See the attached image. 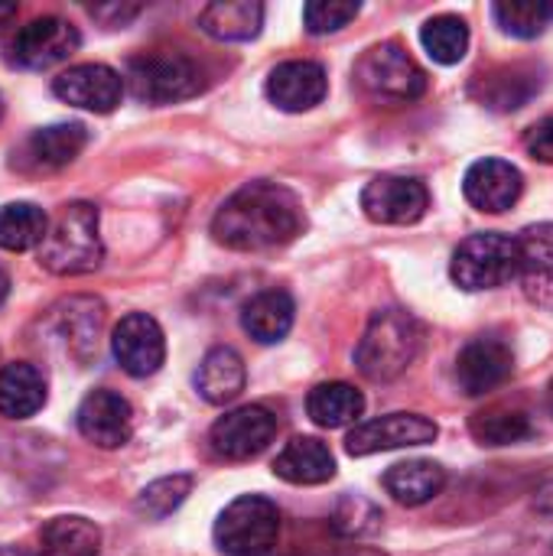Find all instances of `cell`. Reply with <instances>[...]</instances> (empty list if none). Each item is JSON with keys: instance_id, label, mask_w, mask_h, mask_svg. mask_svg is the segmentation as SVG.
I'll list each match as a JSON object with an SVG mask.
<instances>
[{"instance_id": "6da1fadb", "label": "cell", "mask_w": 553, "mask_h": 556, "mask_svg": "<svg viewBox=\"0 0 553 556\" xmlns=\"http://www.w3.org/2000/svg\"><path fill=\"white\" fill-rule=\"evenodd\" d=\"M306 228L303 202L293 189L257 179L231 192L212 218V238L231 251H274Z\"/></svg>"}, {"instance_id": "7a4b0ae2", "label": "cell", "mask_w": 553, "mask_h": 556, "mask_svg": "<svg viewBox=\"0 0 553 556\" xmlns=\"http://www.w3.org/2000/svg\"><path fill=\"white\" fill-rule=\"evenodd\" d=\"M42 270L55 277L95 274L104 261V244L98 231V208L91 202H68L49 222L42 244L36 248Z\"/></svg>"}, {"instance_id": "3957f363", "label": "cell", "mask_w": 553, "mask_h": 556, "mask_svg": "<svg viewBox=\"0 0 553 556\" xmlns=\"http://www.w3.org/2000/svg\"><path fill=\"white\" fill-rule=\"evenodd\" d=\"M424 329L407 309H378L355 349V365L368 381L401 378L420 355Z\"/></svg>"}, {"instance_id": "277c9868", "label": "cell", "mask_w": 553, "mask_h": 556, "mask_svg": "<svg viewBox=\"0 0 553 556\" xmlns=\"http://www.w3.org/2000/svg\"><path fill=\"white\" fill-rule=\"evenodd\" d=\"M124 81L143 104H176L205 88V72L183 52H150L130 59Z\"/></svg>"}, {"instance_id": "5b68a950", "label": "cell", "mask_w": 553, "mask_h": 556, "mask_svg": "<svg viewBox=\"0 0 553 556\" xmlns=\"http://www.w3.org/2000/svg\"><path fill=\"white\" fill-rule=\"evenodd\" d=\"M518 238L502 235V231H482L469 235L456 251L450 264V277L456 287L479 293V290H495L512 280H518Z\"/></svg>"}, {"instance_id": "8992f818", "label": "cell", "mask_w": 553, "mask_h": 556, "mask_svg": "<svg viewBox=\"0 0 553 556\" xmlns=\"http://www.w3.org/2000/svg\"><path fill=\"white\" fill-rule=\"evenodd\" d=\"M355 81L365 94L385 104H411L427 91V72L398 42L372 46L355 62Z\"/></svg>"}, {"instance_id": "52a82bcc", "label": "cell", "mask_w": 553, "mask_h": 556, "mask_svg": "<svg viewBox=\"0 0 553 556\" xmlns=\"http://www.w3.org/2000/svg\"><path fill=\"white\" fill-rule=\"evenodd\" d=\"M280 541V511L264 495L235 498L215 521V547L225 556H267Z\"/></svg>"}, {"instance_id": "ba28073f", "label": "cell", "mask_w": 553, "mask_h": 556, "mask_svg": "<svg viewBox=\"0 0 553 556\" xmlns=\"http://www.w3.org/2000/svg\"><path fill=\"white\" fill-rule=\"evenodd\" d=\"M81 46L78 29L62 16H36L26 26L16 29V36L7 46V62L26 72H42L68 55H75Z\"/></svg>"}, {"instance_id": "9c48e42d", "label": "cell", "mask_w": 553, "mask_h": 556, "mask_svg": "<svg viewBox=\"0 0 553 556\" xmlns=\"http://www.w3.org/2000/svg\"><path fill=\"white\" fill-rule=\"evenodd\" d=\"M274 437H277V417L267 407L248 404V407H238L212 424L209 446L218 459L244 463V459L261 456Z\"/></svg>"}, {"instance_id": "30bf717a", "label": "cell", "mask_w": 553, "mask_h": 556, "mask_svg": "<svg viewBox=\"0 0 553 556\" xmlns=\"http://www.w3.org/2000/svg\"><path fill=\"white\" fill-rule=\"evenodd\" d=\"M440 437V427L424 414H385L365 424H355V430L345 437L349 456H375L391 450H411L427 446Z\"/></svg>"}, {"instance_id": "8fae6325", "label": "cell", "mask_w": 553, "mask_h": 556, "mask_svg": "<svg viewBox=\"0 0 553 556\" xmlns=\"http://www.w3.org/2000/svg\"><path fill=\"white\" fill-rule=\"evenodd\" d=\"M362 208L378 225H414L430 208V192L417 176H375L362 189Z\"/></svg>"}, {"instance_id": "7c38bea8", "label": "cell", "mask_w": 553, "mask_h": 556, "mask_svg": "<svg viewBox=\"0 0 553 556\" xmlns=\"http://www.w3.org/2000/svg\"><path fill=\"white\" fill-rule=\"evenodd\" d=\"M111 352L130 378H150L166 362V339L153 316L130 313L114 326Z\"/></svg>"}, {"instance_id": "4fadbf2b", "label": "cell", "mask_w": 553, "mask_h": 556, "mask_svg": "<svg viewBox=\"0 0 553 556\" xmlns=\"http://www.w3.org/2000/svg\"><path fill=\"white\" fill-rule=\"evenodd\" d=\"M52 94L59 101L72 104V108L95 111V114H111L124 98V78L111 65L85 62V65L65 68L52 81Z\"/></svg>"}, {"instance_id": "5bb4252c", "label": "cell", "mask_w": 553, "mask_h": 556, "mask_svg": "<svg viewBox=\"0 0 553 556\" xmlns=\"http://www.w3.org/2000/svg\"><path fill=\"white\" fill-rule=\"evenodd\" d=\"M515 371L512 349L495 336H479L456 355V384L466 397H486Z\"/></svg>"}, {"instance_id": "9a60e30c", "label": "cell", "mask_w": 553, "mask_h": 556, "mask_svg": "<svg viewBox=\"0 0 553 556\" xmlns=\"http://www.w3.org/2000/svg\"><path fill=\"white\" fill-rule=\"evenodd\" d=\"M78 433L98 450H121L134 437V407L117 391H91L75 414Z\"/></svg>"}, {"instance_id": "2e32d148", "label": "cell", "mask_w": 553, "mask_h": 556, "mask_svg": "<svg viewBox=\"0 0 553 556\" xmlns=\"http://www.w3.org/2000/svg\"><path fill=\"white\" fill-rule=\"evenodd\" d=\"M521 189H525L521 169L512 166L508 160H495V156L473 163L466 169V179H463L466 202L486 215L508 212L521 199Z\"/></svg>"}, {"instance_id": "e0dca14e", "label": "cell", "mask_w": 553, "mask_h": 556, "mask_svg": "<svg viewBox=\"0 0 553 556\" xmlns=\"http://www.w3.org/2000/svg\"><path fill=\"white\" fill-rule=\"evenodd\" d=\"M329 91V78L326 68L319 62L310 59H290L280 62L271 78H267V98L271 104H277L287 114H303L313 111Z\"/></svg>"}, {"instance_id": "ac0fdd59", "label": "cell", "mask_w": 553, "mask_h": 556, "mask_svg": "<svg viewBox=\"0 0 553 556\" xmlns=\"http://www.w3.org/2000/svg\"><path fill=\"white\" fill-rule=\"evenodd\" d=\"M518 280L531 303L553 309V222L531 225L518 235Z\"/></svg>"}, {"instance_id": "d6986e66", "label": "cell", "mask_w": 553, "mask_h": 556, "mask_svg": "<svg viewBox=\"0 0 553 556\" xmlns=\"http://www.w3.org/2000/svg\"><path fill=\"white\" fill-rule=\"evenodd\" d=\"M88 143L85 124H52L39 127L26 137L20 150V166L29 173H55L78 160V153Z\"/></svg>"}, {"instance_id": "ffe728a7", "label": "cell", "mask_w": 553, "mask_h": 556, "mask_svg": "<svg viewBox=\"0 0 553 556\" xmlns=\"http://www.w3.org/2000/svg\"><path fill=\"white\" fill-rule=\"evenodd\" d=\"M274 476L290 485H323L336 476V456L316 437H293L277 453Z\"/></svg>"}, {"instance_id": "44dd1931", "label": "cell", "mask_w": 553, "mask_h": 556, "mask_svg": "<svg viewBox=\"0 0 553 556\" xmlns=\"http://www.w3.org/2000/svg\"><path fill=\"white\" fill-rule=\"evenodd\" d=\"M46 407V378L29 362H10L0 368V417L29 420Z\"/></svg>"}, {"instance_id": "7402d4cb", "label": "cell", "mask_w": 553, "mask_h": 556, "mask_svg": "<svg viewBox=\"0 0 553 556\" xmlns=\"http://www.w3.org/2000/svg\"><path fill=\"white\" fill-rule=\"evenodd\" d=\"M248 384V371H244V358L228 349V345H218L212 352H205L199 371H196V391L209 401V404H231L241 397Z\"/></svg>"}, {"instance_id": "603a6c76", "label": "cell", "mask_w": 553, "mask_h": 556, "mask_svg": "<svg viewBox=\"0 0 553 556\" xmlns=\"http://www.w3.org/2000/svg\"><path fill=\"white\" fill-rule=\"evenodd\" d=\"M293 313H297V306L287 290H264L241 306V326L254 342L274 345L290 332Z\"/></svg>"}, {"instance_id": "cb8c5ba5", "label": "cell", "mask_w": 553, "mask_h": 556, "mask_svg": "<svg viewBox=\"0 0 553 556\" xmlns=\"http://www.w3.org/2000/svg\"><path fill=\"white\" fill-rule=\"evenodd\" d=\"M447 485V469L430 459H407L385 472V489L394 502L407 508H420L433 502Z\"/></svg>"}, {"instance_id": "d4e9b609", "label": "cell", "mask_w": 553, "mask_h": 556, "mask_svg": "<svg viewBox=\"0 0 553 556\" xmlns=\"http://www.w3.org/2000/svg\"><path fill=\"white\" fill-rule=\"evenodd\" d=\"M264 7L257 0H222L209 3L199 13V26L222 42H248L261 33Z\"/></svg>"}, {"instance_id": "484cf974", "label": "cell", "mask_w": 553, "mask_h": 556, "mask_svg": "<svg viewBox=\"0 0 553 556\" xmlns=\"http://www.w3.org/2000/svg\"><path fill=\"white\" fill-rule=\"evenodd\" d=\"M541 88V78L535 68H525V65H502L489 75H479L476 81V98L495 111H518L525 108L535 91Z\"/></svg>"}, {"instance_id": "4316f807", "label": "cell", "mask_w": 553, "mask_h": 556, "mask_svg": "<svg viewBox=\"0 0 553 556\" xmlns=\"http://www.w3.org/2000/svg\"><path fill=\"white\" fill-rule=\"evenodd\" d=\"M104 319L101 300L91 296H72L59 306V339L65 342L68 355L78 362H88V355L98 349V329Z\"/></svg>"}, {"instance_id": "83f0119b", "label": "cell", "mask_w": 553, "mask_h": 556, "mask_svg": "<svg viewBox=\"0 0 553 556\" xmlns=\"http://www.w3.org/2000/svg\"><path fill=\"white\" fill-rule=\"evenodd\" d=\"M306 414L323 430H339L355 424L365 414V394L345 381H326L316 384L306 397Z\"/></svg>"}, {"instance_id": "f1b7e54d", "label": "cell", "mask_w": 553, "mask_h": 556, "mask_svg": "<svg viewBox=\"0 0 553 556\" xmlns=\"http://www.w3.org/2000/svg\"><path fill=\"white\" fill-rule=\"evenodd\" d=\"M101 551V531L95 521L68 515V518H52L39 531V547L36 556H98Z\"/></svg>"}, {"instance_id": "f546056e", "label": "cell", "mask_w": 553, "mask_h": 556, "mask_svg": "<svg viewBox=\"0 0 553 556\" xmlns=\"http://www.w3.org/2000/svg\"><path fill=\"white\" fill-rule=\"evenodd\" d=\"M49 231V215L33 202H7L0 205V248L23 254L42 244Z\"/></svg>"}, {"instance_id": "4dcf8cb0", "label": "cell", "mask_w": 553, "mask_h": 556, "mask_svg": "<svg viewBox=\"0 0 553 556\" xmlns=\"http://www.w3.org/2000/svg\"><path fill=\"white\" fill-rule=\"evenodd\" d=\"M469 433L482 446H512V443H525L535 433V427L531 417L518 407H489L469 420Z\"/></svg>"}, {"instance_id": "1f68e13d", "label": "cell", "mask_w": 553, "mask_h": 556, "mask_svg": "<svg viewBox=\"0 0 553 556\" xmlns=\"http://www.w3.org/2000/svg\"><path fill=\"white\" fill-rule=\"evenodd\" d=\"M420 42H424V49H427V55L433 62L456 65L469 52V26H466V20H460L453 13H443V16H433V20L424 23Z\"/></svg>"}, {"instance_id": "d6a6232c", "label": "cell", "mask_w": 553, "mask_h": 556, "mask_svg": "<svg viewBox=\"0 0 553 556\" xmlns=\"http://www.w3.org/2000/svg\"><path fill=\"white\" fill-rule=\"evenodd\" d=\"M189 495H192V476H163L137 495L134 508L147 521H163L173 511H179Z\"/></svg>"}, {"instance_id": "836d02e7", "label": "cell", "mask_w": 553, "mask_h": 556, "mask_svg": "<svg viewBox=\"0 0 553 556\" xmlns=\"http://www.w3.org/2000/svg\"><path fill=\"white\" fill-rule=\"evenodd\" d=\"M492 13L499 26L518 39H535L553 23L551 0H508V3H495Z\"/></svg>"}, {"instance_id": "e575fe53", "label": "cell", "mask_w": 553, "mask_h": 556, "mask_svg": "<svg viewBox=\"0 0 553 556\" xmlns=\"http://www.w3.org/2000/svg\"><path fill=\"white\" fill-rule=\"evenodd\" d=\"M378 525H381V511H378L368 498H362V495H345V498L336 505L332 528H336V534H342V538H365V534H372Z\"/></svg>"}, {"instance_id": "d590c367", "label": "cell", "mask_w": 553, "mask_h": 556, "mask_svg": "<svg viewBox=\"0 0 553 556\" xmlns=\"http://www.w3.org/2000/svg\"><path fill=\"white\" fill-rule=\"evenodd\" d=\"M362 13L359 3H345V0H313L303 7V23L313 36H326V33H339L342 26H349L355 16Z\"/></svg>"}, {"instance_id": "8d00e7d4", "label": "cell", "mask_w": 553, "mask_h": 556, "mask_svg": "<svg viewBox=\"0 0 553 556\" xmlns=\"http://www.w3.org/2000/svg\"><path fill=\"white\" fill-rule=\"evenodd\" d=\"M525 150L541 160V163H553V117L538 121L528 134H525Z\"/></svg>"}, {"instance_id": "74e56055", "label": "cell", "mask_w": 553, "mask_h": 556, "mask_svg": "<svg viewBox=\"0 0 553 556\" xmlns=\"http://www.w3.org/2000/svg\"><path fill=\"white\" fill-rule=\"evenodd\" d=\"M310 556H388L378 547H339V551H329V554H310Z\"/></svg>"}, {"instance_id": "f35d334b", "label": "cell", "mask_w": 553, "mask_h": 556, "mask_svg": "<svg viewBox=\"0 0 553 556\" xmlns=\"http://www.w3.org/2000/svg\"><path fill=\"white\" fill-rule=\"evenodd\" d=\"M535 505H538L541 511L553 515V482H551V485H544V489H541V495H538V502H535Z\"/></svg>"}, {"instance_id": "ab89813d", "label": "cell", "mask_w": 553, "mask_h": 556, "mask_svg": "<svg viewBox=\"0 0 553 556\" xmlns=\"http://www.w3.org/2000/svg\"><path fill=\"white\" fill-rule=\"evenodd\" d=\"M7 296H10V277H7V270L0 267V306L7 303Z\"/></svg>"}, {"instance_id": "60d3db41", "label": "cell", "mask_w": 553, "mask_h": 556, "mask_svg": "<svg viewBox=\"0 0 553 556\" xmlns=\"http://www.w3.org/2000/svg\"><path fill=\"white\" fill-rule=\"evenodd\" d=\"M16 16V7L13 3H0V26L7 23V20H13Z\"/></svg>"}, {"instance_id": "b9f144b4", "label": "cell", "mask_w": 553, "mask_h": 556, "mask_svg": "<svg viewBox=\"0 0 553 556\" xmlns=\"http://www.w3.org/2000/svg\"><path fill=\"white\" fill-rule=\"evenodd\" d=\"M548 404H551V414H553V381H551V388H548Z\"/></svg>"}, {"instance_id": "7bdbcfd3", "label": "cell", "mask_w": 553, "mask_h": 556, "mask_svg": "<svg viewBox=\"0 0 553 556\" xmlns=\"http://www.w3.org/2000/svg\"><path fill=\"white\" fill-rule=\"evenodd\" d=\"M0 117H3V98H0Z\"/></svg>"}]
</instances>
